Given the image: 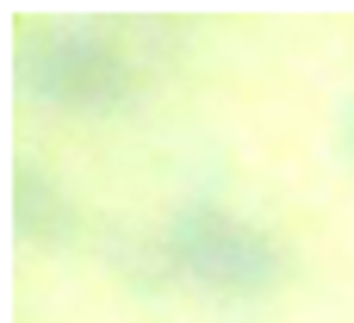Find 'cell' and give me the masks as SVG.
Masks as SVG:
<instances>
[{
  "mask_svg": "<svg viewBox=\"0 0 354 323\" xmlns=\"http://www.w3.org/2000/svg\"><path fill=\"white\" fill-rule=\"evenodd\" d=\"M342 149H348V162H354V106H348V118H342Z\"/></svg>",
  "mask_w": 354,
  "mask_h": 323,
  "instance_id": "cell-3",
  "label": "cell"
},
{
  "mask_svg": "<svg viewBox=\"0 0 354 323\" xmlns=\"http://www.w3.org/2000/svg\"><path fill=\"white\" fill-rule=\"evenodd\" d=\"M168 255L187 280H199L212 293H268L280 280L274 237L230 218L224 205H187L168 224Z\"/></svg>",
  "mask_w": 354,
  "mask_h": 323,
  "instance_id": "cell-1",
  "label": "cell"
},
{
  "mask_svg": "<svg viewBox=\"0 0 354 323\" xmlns=\"http://www.w3.org/2000/svg\"><path fill=\"white\" fill-rule=\"evenodd\" d=\"M19 81L37 100H50V106H87L93 112V106H118L131 93V62H124V50L106 31L56 25V31L25 37Z\"/></svg>",
  "mask_w": 354,
  "mask_h": 323,
  "instance_id": "cell-2",
  "label": "cell"
}]
</instances>
